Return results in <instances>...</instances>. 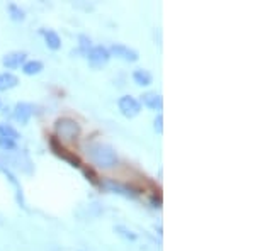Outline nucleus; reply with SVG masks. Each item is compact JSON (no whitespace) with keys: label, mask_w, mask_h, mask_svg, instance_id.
<instances>
[{"label":"nucleus","mask_w":255,"mask_h":251,"mask_svg":"<svg viewBox=\"0 0 255 251\" xmlns=\"http://www.w3.org/2000/svg\"><path fill=\"white\" fill-rule=\"evenodd\" d=\"M82 171H84V175L87 176V180H89V182L92 183V185H101V182L97 180V175L94 173V171L90 170V168H87V167L84 168V167H82Z\"/></svg>","instance_id":"aec40b11"},{"label":"nucleus","mask_w":255,"mask_h":251,"mask_svg":"<svg viewBox=\"0 0 255 251\" xmlns=\"http://www.w3.org/2000/svg\"><path fill=\"white\" fill-rule=\"evenodd\" d=\"M87 60L92 68H102L104 65L109 63L111 53H109V49L104 46H92L87 53Z\"/></svg>","instance_id":"39448f33"},{"label":"nucleus","mask_w":255,"mask_h":251,"mask_svg":"<svg viewBox=\"0 0 255 251\" xmlns=\"http://www.w3.org/2000/svg\"><path fill=\"white\" fill-rule=\"evenodd\" d=\"M87 156L90 158V162L97 168H102V170H111L118 165L116 150L108 143H90V145H87Z\"/></svg>","instance_id":"f257e3e1"},{"label":"nucleus","mask_w":255,"mask_h":251,"mask_svg":"<svg viewBox=\"0 0 255 251\" xmlns=\"http://www.w3.org/2000/svg\"><path fill=\"white\" fill-rule=\"evenodd\" d=\"M0 136H2V138L14 139V141H17V139L20 138L17 131H15L14 127L9 126V124H0Z\"/></svg>","instance_id":"f3484780"},{"label":"nucleus","mask_w":255,"mask_h":251,"mask_svg":"<svg viewBox=\"0 0 255 251\" xmlns=\"http://www.w3.org/2000/svg\"><path fill=\"white\" fill-rule=\"evenodd\" d=\"M0 171H2V173H5V176L9 178V182H10L12 185H14L15 190H17L15 193H17V202H19V205H20V207H26V202H24V197H22V187H20V183L17 182L15 175L12 173L9 168H7L5 165H2V163H0Z\"/></svg>","instance_id":"9b49d317"},{"label":"nucleus","mask_w":255,"mask_h":251,"mask_svg":"<svg viewBox=\"0 0 255 251\" xmlns=\"http://www.w3.org/2000/svg\"><path fill=\"white\" fill-rule=\"evenodd\" d=\"M155 129H157L158 134L163 133V116L162 114H158L157 119H155Z\"/></svg>","instance_id":"412c9836"},{"label":"nucleus","mask_w":255,"mask_h":251,"mask_svg":"<svg viewBox=\"0 0 255 251\" xmlns=\"http://www.w3.org/2000/svg\"><path fill=\"white\" fill-rule=\"evenodd\" d=\"M48 145H49V148H51L53 153H55L56 156H60L61 160H65L67 163H70V167H73V168H82V162H80L79 156H77L75 153H72V151H68L67 148H65V146L58 141V139L55 138V136H49Z\"/></svg>","instance_id":"7ed1b4c3"},{"label":"nucleus","mask_w":255,"mask_h":251,"mask_svg":"<svg viewBox=\"0 0 255 251\" xmlns=\"http://www.w3.org/2000/svg\"><path fill=\"white\" fill-rule=\"evenodd\" d=\"M101 185L104 188H108L109 192H114L118 193V195H123V197H128V199H136L138 197V192H134L131 187H128L125 183H119L116 180H104V182H101Z\"/></svg>","instance_id":"423d86ee"},{"label":"nucleus","mask_w":255,"mask_h":251,"mask_svg":"<svg viewBox=\"0 0 255 251\" xmlns=\"http://www.w3.org/2000/svg\"><path fill=\"white\" fill-rule=\"evenodd\" d=\"M79 41H80V49L85 53V55H87L89 49L92 48V41H90V38H87L85 34H80L79 36Z\"/></svg>","instance_id":"6ab92c4d"},{"label":"nucleus","mask_w":255,"mask_h":251,"mask_svg":"<svg viewBox=\"0 0 255 251\" xmlns=\"http://www.w3.org/2000/svg\"><path fill=\"white\" fill-rule=\"evenodd\" d=\"M118 107L121 110V114L128 119L136 117L139 112H141V104L138 102V98L131 97V95H123L118 100Z\"/></svg>","instance_id":"20e7f679"},{"label":"nucleus","mask_w":255,"mask_h":251,"mask_svg":"<svg viewBox=\"0 0 255 251\" xmlns=\"http://www.w3.org/2000/svg\"><path fill=\"white\" fill-rule=\"evenodd\" d=\"M7 10H9V14H10V19L15 20V22H20V20L26 19V14H24V10L20 9L17 3H9Z\"/></svg>","instance_id":"dca6fc26"},{"label":"nucleus","mask_w":255,"mask_h":251,"mask_svg":"<svg viewBox=\"0 0 255 251\" xmlns=\"http://www.w3.org/2000/svg\"><path fill=\"white\" fill-rule=\"evenodd\" d=\"M109 53H113V55L118 56L119 60L128 61V63H134V61L139 60V55H138L136 49L126 46V44H121V43L113 44V46H111V51Z\"/></svg>","instance_id":"0eeeda50"},{"label":"nucleus","mask_w":255,"mask_h":251,"mask_svg":"<svg viewBox=\"0 0 255 251\" xmlns=\"http://www.w3.org/2000/svg\"><path fill=\"white\" fill-rule=\"evenodd\" d=\"M41 34L44 36V41H46V46L53 51H58L61 48V38L58 36V32L53 29H41Z\"/></svg>","instance_id":"f8f14e48"},{"label":"nucleus","mask_w":255,"mask_h":251,"mask_svg":"<svg viewBox=\"0 0 255 251\" xmlns=\"http://www.w3.org/2000/svg\"><path fill=\"white\" fill-rule=\"evenodd\" d=\"M118 231H123V233H119V234H123L125 238H128V240H136V234H133L131 231H128L126 228H123V226H118Z\"/></svg>","instance_id":"4be33fe9"},{"label":"nucleus","mask_w":255,"mask_h":251,"mask_svg":"<svg viewBox=\"0 0 255 251\" xmlns=\"http://www.w3.org/2000/svg\"><path fill=\"white\" fill-rule=\"evenodd\" d=\"M0 107H2V100H0Z\"/></svg>","instance_id":"5701e85b"},{"label":"nucleus","mask_w":255,"mask_h":251,"mask_svg":"<svg viewBox=\"0 0 255 251\" xmlns=\"http://www.w3.org/2000/svg\"><path fill=\"white\" fill-rule=\"evenodd\" d=\"M133 80H134V84L139 85V87H148V85L153 84V75H151L148 70L139 68V70H134Z\"/></svg>","instance_id":"ddd939ff"},{"label":"nucleus","mask_w":255,"mask_h":251,"mask_svg":"<svg viewBox=\"0 0 255 251\" xmlns=\"http://www.w3.org/2000/svg\"><path fill=\"white\" fill-rule=\"evenodd\" d=\"M32 114H34V105L29 104V102H17L14 107V117L20 124H27Z\"/></svg>","instance_id":"1a4fd4ad"},{"label":"nucleus","mask_w":255,"mask_h":251,"mask_svg":"<svg viewBox=\"0 0 255 251\" xmlns=\"http://www.w3.org/2000/svg\"><path fill=\"white\" fill-rule=\"evenodd\" d=\"M19 85V78L10 72H5V73H0V92L3 90H10L14 87Z\"/></svg>","instance_id":"4468645a"},{"label":"nucleus","mask_w":255,"mask_h":251,"mask_svg":"<svg viewBox=\"0 0 255 251\" xmlns=\"http://www.w3.org/2000/svg\"><path fill=\"white\" fill-rule=\"evenodd\" d=\"M44 70V65H43V61H39V60H29V61H26V63L22 65V73L24 75H38V73H41Z\"/></svg>","instance_id":"2eb2a0df"},{"label":"nucleus","mask_w":255,"mask_h":251,"mask_svg":"<svg viewBox=\"0 0 255 251\" xmlns=\"http://www.w3.org/2000/svg\"><path fill=\"white\" fill-rule=\"evenodd\" d=\"M26 61H27V53L26 51H10L2 58V65L7 70H15V68L22 67Z\"/></svg>","instance_id":"6e6552de"},{"label":"nucleus","mask_w":255,"mask_h":251,"mask_svg":"<svg viewBox=\"0 0 255 251\" xmlns=\"http://www.w3.org/2000/svg\"><path fill=\"white\" fill-rule=\"evenodd\" d=\"M17 141H14V139H9V138H2L0 136V150L2 151H14L17 145H15Z\"/></svg>","instance_id":"a211bd4d"},{"label":"nucleus","mask_w":255,"mask_h":251,"mask_svg":"<svg viewBox=\"0 0 255 251\" xmlns=\"http://www.w3.org/2000/svg\"><path fill=\"white\" fill-rule=\"evenodd\" d=\"M82 127L75 119L72 117H60L56 119L55 122V138L58 139L60 143H67V145H72L77 139L80 138Z\"/></svg>","instance_id":"f03ea898"},{"label":"nucleus","mask_w":255,"mask_h":251,"mask_svg":"<svg viewBox=\"0 0 255 251\" xmlns=\"http://www.w3.org/2000/svg\"><path fill=\"white\" fill-rule=\"evenodd\" d=\"M138 102L141 105L148 107V109H151V110H162V107H163V98L157 92H145V93H141Z\"/></svg>","instance_id":"9d476101"}]
</instances>
